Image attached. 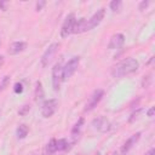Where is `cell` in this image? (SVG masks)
Listing matches in <instances>:
<instances>
[{
    "instance_id": "cell-1",
    "label": "cell",
    "mask_w": 155,
    "mask_h": 155,
    "mask_svg": "<svg viewBox=\"0 0 155 155\" xmlns=\"http://www.w3.org/2000/svg\"><path fill=\"white\" fill-rule=\"evenodd\" d=\"M139 68V63L137 59L128 57L122 59L120 63H117L113 70H111V75L114 78H124L126 75H130L134 71H137V69Z\"/></svg>"
},
{
    "instance_id": "cell-2",
    "label": "cell",
    "mask_w": 155,
    "mask_h": 155,
    "mask_svg": "<svg viewBox=\"0 0 155 155\" xmlns=\"http://www.w3.org/2000/svg\"><path fill=\"white\" fill-rule=\"evenodd\" d=\"M79 63H80V57L79 56H74L71 57L67 63L63 67V81L64 80H68L78 69L79 67Z\"/></svg>"
},
{
    "instance_id": "cell-3",
    "label": "cell",
    "mask_w": 155,
    "mask_h": 155,
    "mask_svg": "<svg viewBox=\"0 0 155 155\" xmlns=\"http://www.w3.org/2000/svg\"><path fill=\"white\" fill-rule=\"evenodd\" d=\"M57 108H58V101L57 99H54V98L47 99L41 105V115L44 117H46V119L47 117H51L56 113Z\"/></svg>"
},
{
    "instance_id": "cell-4",
    "label": "cell",
    "mask_w": 155,
    "mask_h": 155,
    "mask_svg": "<svg viewBox=\"0 0 155 155\" xmlns=\"http://www.w3.org/2000/svg\"><path fill=\"white\" fill-rule=\"evenodd\" d=\"M75 21H76V18H75L74 13H69L65 17V19H64V22L62 24V28H61V36L62 38H68L73 33V28H74Z\"/></svg>"
},
{
    "instance_id": "cell-5",
    "label": "cell",
    "mask_w": 155,
    "mask_h": 155,
    "mask_svg": "<svg viewBox=\"0 0 155 155\" xmlns=\"http://www.w3.org/2000/svg\"><path fill=\"white\" fill-rule=\"evenodd\" d=\"M63 81V67L61 63H56L52 69V86L54 91H58Z\"/></svg>"
},
{
    "instance_id": "cell-6",
    "label": "cell",
    "mask_w": 155,
    "mask_h": 155,
    "mask_svg": "<svg viewBox=\"0 0 155 155\" xmlns=\"http://www.w3.org/2000/svg\"><path fill=\"white\" fill-rule=\"evenodd\" d=\"M58 48H59V44H58V42H53V44H51V45L46 48V51H45L44 54L41 56V65H42V67L48 65V63L52 61V58H53L54 54L57 53Z\"/></svg>"
},
{
    "instance_id": "cell-7",
    "label": "cell",
    "mask_w": 155,
    "mask_h": 155,
    "mask_svg": "<svg viewBox=\"0 0 155 155\" xmlns=\"http://www.w3.org/2000/svg\"><path fill=\"white\" fill-rule=\"evenodd\" d=\"M104 96V91L98 88V90H94L93 93L91 94V97L88 98L87 103H86V107H85V111H91L92 109H94L97 107V104L101 102V99L103 98Z\"/></svg>"
},
{
    "instance_id": "cell-8",
    "label": "cell",
    "mask_w": 155,
    "mask_h": 155,
    "mask_svg": "<svg viewBox=\"0 0 155 155\" xmlns=\"http://www.w3.org/2000/svg\"><path fill=\"white\" fill-rule=\"evenodd\" d=\"M92 126H93L94 130H97L98 132H102V133H105L111 128L110 121L105 116H98V117L93 119L92 120Z\"/></svg>"
},
{
    "instance_id": "cell-9",
    "label": "cell",
    "mask_w": 155,
    "mask_h": 155,
    "mask_svg": "<svg viewBox=\"0 0 155 155\" xmlns=\"http://www.w3.org/2000/svg\"><path fill=\"white\" fill-rule=\"evenodd\" d=\"M104 15H105V10H104L103 7L99 8V10H97V11L92 15V17H91L90 19H87V30H91V29L96 28V27L102 22V19L104 18Z\"/></svg>"
},
{
    "instance_id": "cell-10",
    "label": "cell",
    "mask_w": 155,
    "mask_h": 155,
    "mask_svg": "<svg viewBox=\"0 0 155 155\" xmlns=\"http://www.w3.org/2000/svg\"><path fill=\"white\" fill-rule=\"evenodd\" d=\"M124 42H125V35L121 34V33H116L110 38L108 47L110 50H117L124 45Z\"/></svg>"
},
{
    "instance_id": "cell-11",
    "label": "cell",
    "mask_w": 155,
    "mask_h": 155,
    "mask_svg": "<svg viewBox=\"0 0 155 155\" xmlns=\"http://www.w3.org/2000/svg\"><path fill=\"white\" fill-rule=\"evenodd\" d=\"M139 138H140V132H137V133L132 134V136L124 143V145H122V148H121V153H122V154H127V153L133 148V145H136V143L138 142Z\"/></svg>"
},
{
    "instance_id": "cell-12",
    "label": "cell",
    "mask_w": 155,
    "mask_h": 155,
    "mask_svg": "<svg viewBox=\"0 0 155 155\" xmlns=\"http://www.w3.org/2000/svg\"><path fill=\"white\" fill-rule=\"evenodd\" d=\"M25 47H27V42H24V41H15V42H12L10 45L8 53L10 54H18L19 52L24 51Z\"/></svg>"
},
{
    "instance_id": "cell-13",
    "label": "cell",
    "mask_w": 155,
    "mask_h": 155,
    "mask_svg": "<svg viewBox=\"0 0 155 155\" xmlns=\"http://www.w3.org/2000/svg\"><path fill=\"white\" fill-rule=\"evenodd\" d=\"M87 31V19L86 18H80L75 21L74 28H73V34H80Z\"/></svg>"
},
{
    "instance_id": "cell-14",
    "label": "cell",
    "mask_w": 155,
    "mask_h": 155,
    "mask_svg": "<svg viewBox=\"0 0 155 155\" xmlns=\"http://www.w3.org/2000/svg\"><path fill=\"white\" fill-rule=\"evenodd\" d=\"M57 151V139H51L45 149V155H53Z\"/></svg>"
},
{
    "instance_id": "cell-15",
    "label": "cell",
    "mask_w": 155,
    "mask_h": 155,
    "mask_svg": "<svg viewBox=\"0 0 155 155\" xmlns=\"http://www.w3.org/2000/svg\"><path fill=\"white\" fill-rule=\"evenodd\" d=\"M28 132H29V128L25 124H21L18 127H17V137L19 139H23L28 136Z\"/></svg>"
},
{
    "instance_id": "cell-16",
    "label": "cell",
    "mask_w": 155,
    "mask_h": 155,
    "mask_svg": "<svg viewBox=\"0 0 155 155\" xmlns=\"http://www.w3.org/2000/svg\"><path fill=\"white\" fill-rule=\"evenodd\" d=\"M84 125V119L81 117V119H79V121L74 125V127H73V130H71V136H73V138H74V140L76 139V137L79 136V133H80V130H81V126Z\"/></svg>"
},
{
    "instance_id": "cell-17",
    "label": "cell",
    "mask_w": 155,
    "mask_h": 155,
    "mask_svg": "<svg viewBox=\"0 0 155 155\" xmlns=\"http://www.w3.org/2000/svg\"><path fill=\"white\" fill-rule=\"evenodd\" d=\"M44 98V91H42V85L40 81H36V87H35V101H40Z\"/></svg>"
},
{
    "instance_id": "cell-18",
    "label": "cell",
    "mask_w": 155,
    "mask_h": 155,
    "mask_svg": "<svg viewBox=\"0 0 155 155\" xmlns=\"http://www.w3.org/2000/svg\"><path fill=\"white\" fill-rule=\"evenodd\" d=\"M109 6H110V8L113 11H120L121 7H122V1L121 0H113Z\"/></svg>"
},
{
    "instance_id": "cell-19",
    "label": "cell",
    "mask_w": 155,
    "mask_h": 155,
    "mask_svg": "<svg viewBox=\"0 0 155 155\" xmlns=\"http://www.w3.org/2000/svg\"><path fill=\"white\" fill-rule=\"evenodd\" d=\"M65 149H68V142H67V139H64V138L58 139L57 140V150L61 151V150H65Z\"/></svg>"
},
{
    "instance_id": "cell-20",
    "label": "cell",
    "mask_w": 155,
    "mask_h": 155,
    "mask_svg": "<svg viewBox=\"0 0 155 155\" xmlns=\"http://www.w3.org/2000/svg\"><path fill=\"white\" fill-rule=\"evenodd\" d=\"M30 110V105L29 104H24V105H22L21 108H19V110H18V114L21 115V116H24V115H27V113Z\"/></svg>"
},
{
    "instance_id": "cell-21",
    "label": "cell",
    "mask_w": 155,
    "mask_h": 155,
    "mask_svg": "<svg viewBox=\"0 0 155 155\" xmlns=\"http://www.w3.org/2000/svg\"><path fill=\"white\" fill-rule=\"evenodd\" d=\"M8 82H10V76H4V79H2V81L0 84V91L5 90L7 87V85H8Z\"/></svg>"
},
{
    "instance_id": "cell-22",
    "label": "cell",
    "mask_w": 155,
    "mask_h": 155,
    "mask_svg": "<svg viewBox=\"0 0 155 155\" xmlns=\"http://www.w3.org/2000/svg\"><path fill=\"white\" fill-rule=\"evenodd\" d=\"M13 91H15V93H21V92L23 91V85H22V82H16L15 86H13Z\"/></svg>"
},
{
    "instance_id": "cell-23",
    "label": "cell",
    "mask_w": 155,
    "mask_h": 155,
    "mask_svg": "<svg viewBox=\"0 0 155 155\" xmlns=\"http://www.w3.org/2000/svg\"><path fill=\"white\" fill-rule=\"evenodd\" d=\"M45 5H46V1H44V0L38 1V2H36V11H40Z\"/></svg>"
},
{
    "instance_id": "cell-24",
    "label": "cell",
    "mask_w": 155,
    "mask_h": 155,
    "mask_svg": "<svg viewBox=\"0 0 155 155\" xmlns=\"http://www.w3.org/2000/svg\"><path fill=\"white\" fill-rule=\"evenodd\" d=\"M148 5H149V1H145V0H143V1L139 4V7H138V8H139L140 11H143L144 8H147V6H148Z\"/></svg>"
},
{
    "instance_id": "cell-25",
    "label": "cell",
    "mask_w": 155,
    "mask_h": 155,
    "mask_svg": "<svg viewBox=\"0 0 155 155\" xmlns=\"http://www.w3.org/2000/svg\"><path fill=\"white\" fill-rule=\"evenodd\" d=\"M154 110H155V109H154V107H151V108L148 110V113H147V114H148V116H149V117H153V115H154Z\"/></svg>"
},
{
    "instance_id": "cell-26",
    "label": "cell",
    "mask_w": 155,
    "mask_h": 155,
    "mask_svg": "<svg viewBox=\"0 0 155 155\" xmlns=\"http://www.w3.org/2000/svg\"><path fill=\"white\" fill-rule=\"evenodd\" d=\"M0 7H1L2 11H5L6 10V2L5 1H0Z\"/></svg>"
},
{
    "instance_id": "cell-27",
    "label": "cell",
    "mask_w": 155,
    "mask_h": 155,
    "mask_svg": "<svg viewBox=\"0 0 155 155\" xmlns=\"http://www.w3.org/2000/svg\"><path fill=\"white\" fill-rule=\"evenodd\" d=\"M145 155H155V149H154V148L149 149V151H148V153H145Z\"/></svg>"
},
{
    "instance_id": "cell-28",
    "label": "cell",
    "mask_w": 155,
    "mask_h": 155,
    "mask_svg": "<svg viewBox=\"0 0 155 155\" xmlns=\"http://www.w3.org/2000/svg\"><path fill=\"white\" fill-rule=\"evenodd\" d=\"M2 63H4V57H2V56H0V67L2 65Z\"/></svg>"
},
{
    "instance_id": "cell-29",
    "label": "cell",
    "mask_w": 155,
    "mask_h": 155,
    "mask_svg": "<svg viewBox=\"0 0 155 155\" xmlns=\"http://www.w3.org/2000/svg\"><path fill=\"white\" fill-rule=\"evenodd\" d=\"M111 155H120V154H119V153H113Z\"/></svg>"
},
{
    "instance_id": "cell-30",
    "label": "cell",
    "mask_w": 155,
    "mask_h": 155,
    "mask_svg": "<svg viewBox=\"0 0 155 155\" xmlns=\"http://www.w3.org/2000/svg\"><path fill=\"white\" fill-rule=\"evenodd\" d=\"M0 45H1V42H0Z\"/></svg>"
}]
</instances>
